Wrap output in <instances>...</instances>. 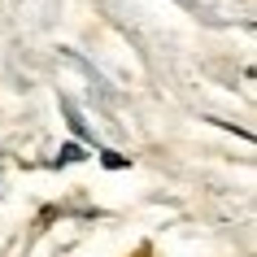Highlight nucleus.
Listing matches in <instances>:
<instances>
[{
  "instance_id": "nucleus-1",
  "label": "nucleus",
  "mask_w": 257,
  "mask_h": 257,
  "mask_svg": "<svg viewBox=\"0 0 257 257\" xmlns=\"http://www.w3.org/2000/svg\"><path fill=\"white\" fill-rule=\"evenodd\" d=\"M79 157H83V149H79V144H66V149L57 153V162H61V166H74Z\"/></svg>"
},
{
  "instance_id": "nucleus-2",
  "label": "nucleus",
  "mask_w": 257,
  "mask_h": 257,
  "mask_svg": "<svg viewBox=\"0 0 257 257\" xmlns=\"http://www.w3.org/2000/svg\"><path fill=\"white\" fill-rule=\"evenodd\" d=\"M100 162H105L109 170H122V166H126V162H122V157H118V153H105V157H100Z\"/></svg>"
}]
</instances>
